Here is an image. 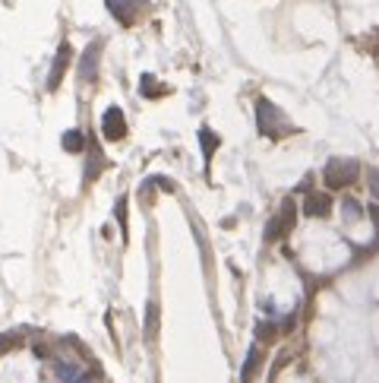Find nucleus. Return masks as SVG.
<instances>
[{
  "label": "nucleus",
  "instance_id": "nucleus-5",
  "mask_svg": "<svg viewBox=\"0 0 379 383\" xmlns=\"http://www.w3.org/2000/svg\"><path fill=\"white\" fill-rule=\"evenodd\" d=\"M101 133L111 140V143H120L126 136V118H124V111H120L117 105H111L108 111L101 114Z\"/></svg>",
  "mask_w": 379,
  "mask_h": 383
},
{
  "label": "nucleus",
  "instance_id": "nucleus-2",
  "mask_svg": "<svg viewBox=\"0 0 379 383\" xmlns=\"http://www.w3.org/2000/svg\"><path fill=\"white\" fill-rule=\"evenodd\" d=\"M360 174V165H357L354 158H329L326 168H322V180H326L329 190H344L351 187Z\"/></svg>",
  "mask_w": 379,
  "mask_h": 383
},
{
  "label": "nucleus",
  "instance_id": "nucleus-14",
  "mask_svg": "<svg viewBox=\"0 0 379 383\" xmlns=\"http://www.w3.org/2000/svg\"><path fill=\"white\" fill-rule=\"evenodd\" d=\"M155 333H158V304L155 301H149V308H146V339H155Z\"/></svg>",
  "mask_w": 379,
  "mask_h": 383
},
{
  "label": "nucleus",
  "instance_id": "nucleus-4",
  "mask_svg": "<svg viewBox=\"0 0 379 383\" xmlns=\"http://www.w3.org/2000/svg\"><path fill=\"white\" fill-rule=\"evenodd\" d=\"M298 212H304L307 218H326L329 212H332V196H329L326 190H310Z\"/></svg>",
  "mask_w": 379,
  "mask_h": 383
},
{
  "label": "nucleus",
  "instance_id": "nucleus-3",
  "mask_svg": "<svg viewBox=\"0 0 379 383\" xmlns=\"http://www.w3.org/2000/svg\"><path fill=\"white\" fill-rule=\"evenodd\" d=\"M294 225H298V203H294V196H288V200L282 203V212L269 218V225H266V241H269V244H275V241H284L291 232H294Z\"/></svg>",
  "mask_w": 379,
  "mask_h": 383
},
{
  "label": "nucleus",
  "instance_id": "nucleus-10",
  "mask_svg": "<svg viewBox=\"0 0 379 383\" xmlns=\"http://www.w3.org/2000/svg\"><path fill=\"white\" fill-rule=\"evenodd\" d=\"M101 168H104V156H101V149H98L95 143L89 146V168H86V184H92V180L98 178V174H101Z\"/></svg>",
  "mask_w": 379,
  "mask_h": 383
},
{
  "label": "nucleus",
  "instance_id": "nucleus-19",
  "mask_svg": "<svg viewBox=\"0 0 379 383\" xmlns=\"http://www.w3.org/2000/svg\"><path fill=\"white\" fill-rule=\"evenodd\" d=\"M70 383H101V377H98V371H89V374H79L76 380H70Z\"/></svg>",
  "mask_w": 379,
  "mask_h": 383
},
{
  "label": "nucleus",
  "instance_id": "nucleus-15",
  "mask_svg": "<svg viewBox=\"0 0 379 383\" xmlns=\"http://www.w3.org/2000/svg\"><path fill=\"white\" fill-rule=\"evenodd\" d=\"M54 371H57V377H60L64 383L76 380V377L82 374V368H79V364H73V361H57V368H54Z\"/></svg>",
  "mask_w": 379,
  "mask_h": 383
},
{
  "label": "nucleus",
  "instance_id": "nucleus-1",
  "mask_svg": "<svg viewBox=\"0 0 379 383\" xmlns=\"http://www.w3.org/2000/svg\"><path fill=\"white\" fill-rule=\"evenodd\" d=\"M256 127H260V133L269 136V140H278L282 133H291V124L284 120V114L278 111L269 98H256Z\"/></svg>",
  "mask_w": 379,
  "mask_h": 383
},
{
  "label": "nucleus",
  "instance_id": "nucleus-13",
  "mask_svg": "<svg viewBox=\"0 0 379 383\" xmlns=\"http://www.w3.org/2000/svg\"><path fill=\"white\" fill-rule=\"evenodd\" d=\"M139 92H142V95H146V98H158V95H164V92H168V89H164V86L158 83V80H155V76H152V73H146V76H142V80H139Z\"/></svg>",
  "mask_w": 379,
  "mask_h": 383
},
{
  "label": "nucleus",
  "instance_id": "nucleus-8",
  "mask_svg": "<svg viewBox=\"0 0 379 383\" xmlns=\"http://www.w3.org/2000/svg\"><path fill=\"white\" fill-rule=\"evenodd\" d=\"M70 57H73L70 45H67V41H60L57 54H54V64H51V73H48V92H54L60 83H64V76H67V67H70Z\"/></svg>",
  "mask_w": 379,
  "mask_h": 383
},
{
  "label": "nucleus",
  "instance_id": "nucleus-7",
  "mask_svg": "<svg viewBox=\"0 0 379 383\" xmlns=\"http://www.w3.org/2000/svg\"><path fill=\"white\" fill-rule=\"evenodd\" d=\"M98 57H101V41H92V45L82 51L79 64H76V73H79L82 83H95V76H98Z\"/></svg>",
  "mask_w": 379,
  "mask_h": 383
},
{
  "label": "nucleus",
  "instance_id": "nucleus-16",
  "mask_svg": "<svg viewBox=\"0 0 379 383\" xmlns=\"http://www.w3.org/2000/svg\"><path fill=\"white\" fill-rule=\"evenodd\" d=\"M275 336H278V326L275 324H266V320H262V324L256 326V339H260V342H272Z\"/></svg>",
  "mask_w": 379,
  "mask_h": 383
},
{
  "label": "nucleus",
  "instance_id": "nucleus-18",
  "mask_svg": "<svg viewBox=\"0 0 379 383\" xmlns=\"http://www.w3.org/2000/svg\"><path fill=\"white\" fill-rule=\"evenodd\" d=\"M344 209H348V218H360V216H364V212H360V203H357V200H351V196L344 200Z\"/></svg>",
  "mask_w": 379,
  "mask_h": 383
},
{
  "label": "nucleus",
  "instance_id": "nucleus-9",
  "mask_svg": "<svg viewBox=\"0 0 379 383\" xmlns=\"http://www.w3.org/2000/svg\"><path fill=\"white\" fill-rule=\"evenodd\" d=\"M200 146H202V158H212L215 156V149L222 146V136L215 133V130H208V127H200Z\"/></svg>",
  "mask_w": 379,
  "mask_h": 383
},
{
  "label": "nucleus",
  "instance_id": "nucleus-12",
  "mask_svg": "<svg viewBox=\"0 0 379 383\" xmlns=\"http://www.w3.org/2000/svg\"><path fill=\"white\" fill-rule=\"evenodd\" d=\"M60 146H64V152H82V146H86V133H82V130H67L64 140H60Z\"/></svg>",
  "mask_w": 379,
  "mask_h": 383
},
{
  "label": "nucleus",
  "instance_id": "nucleus-17",
  "mask_svg": "<svg viewBox=\"0 0 379 383\" xmlns=\"http://www.w3.org/2000/svg\"><path fill=\"white\" fill-rule=\"evenodd\" d=\"M114 216H117L120 232H124V238H126V196H120V200H117V206H114Z\"/></svg>",
  "mask_w": 379,
  "mask_h": 383
},
{
  "label": "nucleus",
  "instance_id": "nucleus-6",
  "mask_svg": "<svg viewBox=\"0 0 379 383\" xmlns=\"http://www.w3.org/2000/svg\"><path fill=\"white\" fill-rule=\"evenodd\" d=\"M108 10L114 13V19L124 26H133L139 19V13L146 10V0H108Z\"/></svg>",
  "mask_w": 379,
  "mask_h": 383
},
{
  "label": "nucleus",
  "instance_id": "nucleus-20",
  "mask_svg": "<svg viewBox=\"0 0 379 383\" xmlns=\"http://www.w3.org/2000/svg\"><path fill=\"white\" fill-rule=\"evenodd\" d=\"M7 348H10V336H0V355L7 352Z\"/></svg>",
  "mask_w": 379,
  "mask_h": 383
},
{
  "label": "nucleus",
  "instance_id": "nucleus-11",
  "mask_svg": "<svg viewBox=\"0 0 379 383\" xmlns=\"http://www.w3.org/2000/svg\"><path fill=\"white\" fill-rule=\"evenodd\" d=\"M262 368V348L260 346H253L250 352H246V364H244V383H250L253 377L260 374Z\"/></svg>",
  "mask_w": 379,
  "mask_h": 383
}]
</instances>
